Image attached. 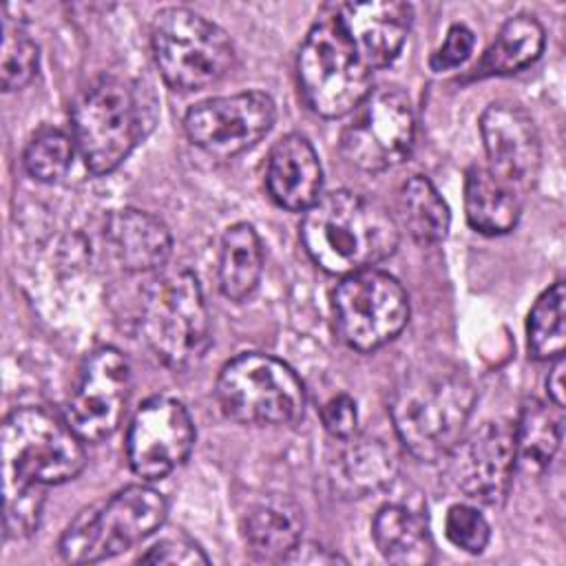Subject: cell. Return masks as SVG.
Instances as JSON below:
<instances>
[{
  "instance_id": "1",
  "label": "cell",
  "mask_w": 566,
  "mask_h": 566,
  "mask_svg": "<svg viewBox=\"0 0 566 566\" xmlns=\"http://www.w3.org/2000/svg\"><path fill=\"white\" fill-rule=\"evenodd\" d=\"M473 405L469 374L449 358L429 356L402 374L389 413L402 447L420 462H438L464 436Z\"/></svg>"
},
{
  "instance_id": "2",
  "label": "cell",
  "mask_w": 566,
  "mask_h": 566,
  "mask_svg": "<svg viewBox=\"0 0 566 566\" xmlns=\"http://www.w3.org/2000/svg\"><path fill=\"white\" fill-rule=\"evenodd\" d=\"M398 223L378 201L334 190L321 195L301 221V241L310 259L327 274L347 276L389 259L398 248Z\"/></svg>"
},
{
  "instance_id": "3",
  "label": "cell",
  "mask_w": 566,
  "mask_h": 566,
  "mask_svg": "<svg viewBox=\"0 0 566 566\" xmlns=\"http://www.w3.org/2000/svg\"><path fill=\"white\" fill-rule=\"evenodd\" d=\"M139 332L153 356L168 369H190L206 356L212 340L210 314L192 272H166L144 287Z\"/></svg>"
},
{
  "instance_id": "4",
  "label": "cell",
  "mask_w": 566,
  "mask_h": 566,
  "mask_svg": "<svg viewBox=\"0 0 566 566\" xmlns=\"http://www.w3.org/2000/svg\"><path fill=\"white\" fill-rule=\"evenodd\" d=\"M144 124L146 106L137 86L117 75L93 80L71 108V137L93 175L113 172L144 137Z\"/></svg>"
},
{
  "instance_id": "5",
  "label": "cell",
  "mask_w": 566,
  "mask_h": 566,
  "mask_svg": "<svg viewBox=\"0 0 566 566\" xmlns=\"http://www.w3.org/2000/svg\"><path fill=\"white\" fill-rule=\"evenodd\" d=\"M4 486H51L80 475L86 464L84 440L64 416L44 407H20L2 424Z\"/></svg>"
},
{
  "instance_id": "6",
  "label": "cell",
  "mask_w": 566,
  "mask_h": 566,
  "mask_svg": "<svg viewBox=\"0 0 566 566\" xmlns=\"http://www.w3.org/2000/svg\"><path fill=\"white\" fill-rule=\"evenodd\" d=\"M298 88L321 117L352 115L371 91V69L340 29L334 7H325L296 57Z\"/></svg>"
},
{
  "instance_id": "7",
  "label": "cell",
  "mask_w": 566,
  "mask_h": 566,
  "mask_svg": "<svg viewBox=\"0 0 566 566\" xmlns=\"http://www.w3.org/2000/svg\"><path fill=\"white\" fill-rule=\"evenodd\" d=\"M166 497L148 484H130L106 502L82 511L60 537L69 564H93L115 557L153 535L166 520Z\"/></svg>"
},
{
  "instance_id": "8",
  "label": "cell",
  "mask_w": 566,
  "mask_h": 566,
  "mask_svg": "<svg viewBox=\"0 0 566 566\" xmlns=\"http://www.w3.org/2000/svg\"><path fill=\"white\" fill-rule=\"evenodd\" d=\"M150 46L164 82L177 91H199L219 82L234 62L228 33L186 7H166L150 24Z\"/></svg>"
},
{
  "instance_id": "9",
  "label": "cell",
  "mask_w": 566,
  "mask_h": 566,
  "mask_svg": "<svg viewBox=\"0 0 566 566\" xmlns=\"http://www.w3.org/2000/svg\"><path fill=\"white\" fill-rule=\"evenodd\" d=\"M214 394L223 416L241 424H292L305 409V387L296 371L259 352L228 360L219 371Z\"/></svg>"
},
{
  "instance_id": "10",
  "label": "cell",
  "mask_w": 566,
  "mask_h": 566,
  "mask_svg": "<svg viewBox=\"0 0 566 566\" xmlns=\"http://www.w3.org/2000/svg\"><path fill=\"white\" fill-rule=\"evenodd\" d=\"M332 307L340 340L358 352H374L391 343L409 321L405 287L396 276L376 268L343 276Z\"/></svg>"
},
{
  "instance_id": "11",
  "label": "cell",
  "mask_w": 566,
  "mask_h": 566,
  "mask_svg": "<svg viewBox=\"0 0 566 566\" xmlns=\"http://www.w3.org/2000/svg\"><path fill=\"white\" fill-rule=\"evenodd\" d=\"M416 137V117L407 93L380 86L356 106L340 133V153L358 170L382 172L402 164Z\"/></svg>"
},
{
  "instance_id": "12",
  "label": "cell",
  "mask_w": 566,
  "mask_h": 566,
  "mask_svg": "<svg viewBox=\"0 0 566 566\" xmlns=\"http://www.w3.org/2000/svg\"><path fill=\"white\" fill-rule=\"evenodd\" d=\"M444 460V475L453 491L469 502L497 506L506 500L517 467L513 427L486 420L462 436Z\"/></svg>"
},
{
  "instance_id": "13",
  "label": "cell",
  "mask_w": 566,
  "mask_h": 566,
  "mask_svg": "<svg viewBox=\"0 0 566 566\" xmlns=\"http://www.w3.org/2000/svg\"><path fill=\"white\" fill-rule=\"evenodd\" d=\"M274 119L276 106L270 95L243 91L195 104L184 117V130L203 153L230 159L259 144Z\"/></svg>"
},
{
  "instance_id": "14",
  "label": "cell",
  "mask_w": 566,
  "mask_h": 566,
  "mask_svg": "<svg viewBox=\"0 0 566 566\" xmlns=\"http://www.w3.org/2000/svg\"><path fill=\"white\" fill-rule=\"evenodd\" d=\"M128 398V358L115 347H99L84 360L64 418L84 442H99L119 429Z\"/></svg>"
},
{
  "instance_id": "15",
  "label": "cell",
  "mask_w": 566,
  "mask_h": 566,
  "mask_svg": "<svg viewBox=\"0 0 566 566\" xmlns=\"http://www.w3.org/2000/svg\"><path fill=\"white\" fill-rule=\"evenodd\" d=\"M195 447V424L184 402L155 396L135 411L126 433V458L142 480H161L181 467Z\"/></svg>"
},
{
  "instance_id": "16",
  "label": "cell",
  "mask_w": 566,
  "mask_h": 566,
  "mask_svg": "<svg viewBox=\"0 0 566 566\" xmlns=\"http://www.w3.org/2000/svg\"><path fill=\"white\" fill-rule=\"evenodd\" d=\"M480 133L489 172L524 197L533 188L542 164L533 117L515 102H493L480 117Z\"/></svg>"
},
{
  "instance_id": "17",
  "label": "cell",
  "mask_w": 566,
  "mask_h": 566,
  "mask_svg": "<svg viewBox=\"0 0 566 566\" xmlns=\"http://www.w3.org/2000/svg\"><path fill=\"white\" fill-rule=\"evenodd\" d=\"M334 15L360 60L374 71L389 66L409 35L413 11L400 0L332 4Z\"/></svg>"
},
{
  "instance_id": "18",
  "label": "cell",
  "mask_w": 566,
  "mask_h": 566,
  "mask_svg": "<svg viewBox=\"0 0 566 566\" xmlns=\"http://www.w3.org/2000/svg\"><path fill=\"white\" fill-rule=\"evenodd\" d=\"M265 186L270 197L292 212H305L321 197L323 168L307 137L290 133L272 146Z\"/></svg>"
},
{
  "instance_id": "19",
  "label": "cell",
  "mask_w": 566,
  "mask_h": 566,
  "mask_svg": "<svg viewBox=\"0 0 566 566\" xmlns=\"http://www.w3.org/2000/svg\"><path fill=\"white\" fill-rule=\"evenodd\" d=\"M106 243L126 272H155L172 254L168 226L144 210L122 208L108 214L104 226Z\"/></svg>"
},
{
  "instance_id": "20",
  "label": "cell",
  "mask_w": 566,
  "mask_h": 566,
  "mask_svg": "<svg viewBox=\"0 0 566 566\" xmlns=\"http://www.w3.org/2000/svg\"><path fill=\"white\" fill-rule=\"evenodd\" d=\"M248 553L259 562H283L303 533V509L287 495H268L241 522Z\"/></svg>"
},
{
  "instance_id": "21",
  "label": "cell",
  "mask_w": 566,
  "mask_h": 566,
  "mask_svg": "<svg viewBox=\"0 0 566 566\" xmlns=\"http://www.w3.org/2000/svg\"><path fill=\"white\" fill-rule=\"evenodd\" d=\"M522 195L493 177L486 166H471L464 179V214L482 234L511 232L522 214Z\"/></svg>"
},
{
  "instance_id": "22",
  "label": "cell",
  "mask_w": 566,
  "mask_h": 566,
  "mask_svg": "<svg viewBox=\"0 0 566 566\" xmlns=\"http://www.w3.org/2000/svg\"><path fill=\"white\" fill-rule=\"evenodd\" d=\"M378 553L398 566H424L433 562V539L424 517L402 504H385L371 522Z\"/></svg>"
},
{
  "instance_id": "23",
  "label": "cell",
  "mask_w": 566,
  "mask_h": 566,
  "mask_svg": "<svg viewBox=\"0 0 566 566\" xmlns=\"http://www.w3.org/2000/svg\"><path fill=\"white\" fill-rule=\"evenodd\" d=\"M334 462L332 482L347 497H363L385 486L396 473L394 451L376 438L352 436Z\"/></svg>"
},
{
  "instance_id": "24",
  "label": "cell",
  "mask_w": 566,
  "mask_h": 566,
  "mask_svg": "<svg viewBox=\"0 0 566 566\" xmlns=\"http://www.w3.org/2000/svg\"><path fill=\"white\" fill-rule=\"evenodd\" d=\"M544 27L537 18L520 13L509 18L489 49L482 53L478 64L471 71V77H493V75H511L517 73L533 62L544 51Z\"/></svg>"
},
{
  "instance_id": "25",
  "label": "cell",
  "mask_w": 566,
  "mask_h": 566,
  "mask_svg": "<svg viewBox=\"0 0 566 566\" xmlns=\"http://www.w3.org/2000/svg\"><path fill=\"white\" fill-rule=\"evenodd\" d=\"M562 407L537 398L524 400L517 424H513L517 467L526 473L546 471L562 444Z\"/></svg>"
},
{
  "instance_id": "26",
  "label": "cell",
  "mask_w": 566,
  "mask_h": 566,
  "mask_svg": "<svg viewBox=\"0 0 566 566\" xmlns=\"http://www.w3.org/2000/svg\"><path fill=\"white\" fill-rule=\"evenodd\" d=\"M263 274V245L256 230L241 221L230 226L221 237L219 250V287L226 298H248Z\"/></svg>"
},
{
  "instance_id": "27",
  "label": "cell",
  "mask_w": 566,
  "mask_h": 566,
  "mask_svg": "<svg viewBox=\"0 0 566 566\" xmlns=\"http://www.w3.org/2000/svg\"><path fill=\"white\" fill-rule=\"evenodd\" d=\"M398 212L411 239L422 245L440 243L449 232V206L436 186L422 175H413L400 186Z\"/></svg>"
},
{
  "instance_id": "28",
  "label": "cell",
  "mask_w": 566,
  "mask_h": 566,
  "mask_svg": "<svg viewBox=\"0 0 566 566\" xmlns=\"http://www.w3.org/2000/svg\"><path fill=\"white\" fill-rule=\"evenodd\" d=\"M528 349L537 360H553L564 354L566 340V287L564 281L553 283L539 294L531 307L528 323Z\"/></svg>"
},
{
  "instance_id": "29",
  "label": "cell",
  "mask_w": 566,
  "mask_h": 566,
  "mask_svg": "<svg viewBox=\"0 0 566 566\" xmlns=\"http://www.w3.org/2000/svg\"><path fill=\"white\" fill-rule=\"evenodd\" d=\"M75 142L55 126H42L35 130L24 148L27 172L44 184L62 179L73 164Z\"/></svg>"
},
{
  "instance_id": "30",
  "label": "cell",
  "mask_w": 566,
  "mask_h": 566,
  "mask_svg": "<svg viewBox=\"0 0 566 566\" xmlns=\"http://www.w3.org/2000/svg\"><path fill=\"white\" fill-rule=\"evenodd\" d=\"M38 44L18 27L4 20L2 55H0V84L2 91L24 88L38 73Z\"/></svg>"
},
{
  "instance_id": "31",
  "label": "cell",
  "mask_w": 566,
  "mask_h": 566,
  "mask_svg": "<svg viewBox=\"0 0 566 566\" xmlns=\"http://www.w3.org/2000/svg\"><path fill=\"white\" fill-rule=\"evenodd\" d=\"M44 504V486L18 484L4 486V528L9 537H29L35 533Z\"/></svg>"
},
{
  "instance_id": "32",
  "label": "cell",
  "mask_w": 566,
  "mask_h": 566,
  "mask_svg": "<svg viewBox=\"0 0 566 566\" xmlns=\"http://www.w3.org/2000/svg\"><path fill=\"white\" fill-rule=\"evenodd\" d=\"M444 535L447 539L464 553L478 555L486 548L491 528L484 515L471 504H453L444 517Z\"/></svg>"
},
{
  "instance_id": "33",
  "label": "cell",
  "mask_w": 566,
  "mask_h": 566,
  "mask_svg": "<svg viewBox=\"0 0 566 566\" xmlns=\"http://www.w3.org/2000/svg\"><path fill=\"white\" fill-rule=\"evenodd\" d=\"M139 564H208V555L188 535L177 533L155 542L139 555Z\"/></svg>"
},
{
  "instance_id": "34",
  "label": "cell",
  "mask_w": 566,
  "mask_h": 566,
  "mask_svg": "<svg viewBox=\"0 0 566 566\" xmlns=\"http://www.w3.org/2000/svg\"><path fill=\"white\" fill-rule=\"evenodd\" d=\"M473 44H475L473 31L467 24H453L447 31L444 42L429 57L431 71L442 73V71L458 69L460 64H464L469 60V55L473 51Z\"/></svg>"
},
{
  "instance_id": "35",
  "label": "cell",
  "mask_w": 566,
  "mask_h": 566,
  "mask_svg": "<svg viewBox=\"0 0 566 566\" xmlns=\"http://www.w3.org/2000/svg\"><path fill=\"white\" fill-rule=\"evenodd\" d=\"M321 422L325 431L336 440H347L358 431V407L356 400L347 394L332 396L321 407Z\"/></svg>"
},
{
  "instance_id": "36",
  "label": "cell",
  "mask_w": 566,
  "mask_h": 566,
  "mask_svg": "<svg viewBox=\"0 0 566 566\" xmlns=\"http://www.w3.org/2000/svg\"><path fill=\"white\" fill-rule=\"evenodd\" d=\"M283 562H301V564H336V562H345L340 555L329 553L323 546L316 544H298Z\"/></svg>"
},
{
  "instance_id": "37",
  "label": "cell",
  "mask_w": 566,
  "mask_h": 566,
  "mask_svg": "<svg viewBox=\"0 0 566 566\" xmlns=\"http://www.w3.org/2000/svg\"><path fill=\"white\" fill-rule=\"evenodd\" d=\"M553 360L555 363L546 376V391H548V400L564 409V369H566V365H564V356H557Z\"/></svg>"
}]
</instances>
